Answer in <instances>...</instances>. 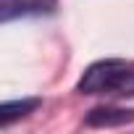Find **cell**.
<instances>
[{
	"mask_svg": "<svg viewBox=\"0 0 134 134\" xmlns=\"http://www.w3.org/2000/svg\"><path fill=\"white\" fill-rule=\"evenodd\" d=\"M126 66L129 63L121 58H103V60L90 63L76 82V92H82V95H110L113 84L118 82V76L124 74Z\"/></svg>",
	"mask_w": 134,
	"mask_h": 134,
	"instance_id": "cell-1",
	"label": "cell"
},
{
	"mask_svg": "<svg viewBox=\"0 0 134 134\" xmlns=\"http://www.w3.org/2000/svg\"><path fill=\"white\" fill-rule=\"evenodd\" d=\"M58 11V0H0V21L8 24L26 16H50Z\"/></svg>",
	"mask_w": 134,
	"mask_h": 134,
	"instance_id": "cell-2",
	"label": "cell"
},
{
	"mask_svg": "<svg viewBox=\"0 0 134 134\" xmlns=\"http://www.w3.org/2000/svg\"><path fill=\"white\" fill-rule=\"evenodd\" d=\"M87 126H126L134 124V110L129 108H116V105H103V108H92L84 118Z\"/></svg>",
	"mask_w": 134,
	"mask_h": 134,
	"instance_id": "cell-3",
	"label": "cell"
},
{
	"mask_svg": "<svg viewBox=\"0 0 134 134\" xmlns=\"http://www.w3.org/2000/svg\"><path fill=\"white\" fill-rule=\"evenodd\" d=\"M40 105H42L40 97H21V100H8V103H3V105H0V126L8 129L13 121L26 118V116L34 113Z\"/></svg>",
	"mask_w": 134,
	"mask_h": 134,
	"instance_id": "cell-4",
	"label": "cell"
},
{
	"mask_svg": "<svg viewBox=\"0 0 134 134\" xmlns=\"http://www.w3.org/2000/svg\"><path fill=\"white\" fill-rule=\"evenodd\" d=\"M110 97H134V66L129 63L124 74L118 76V82L110 90Z\"/></svg>",
	"mask_w": 134,
	"mask_h": 134,
	"instance_id": "cell-5",
	"label": "cell"
}]
</instances>
